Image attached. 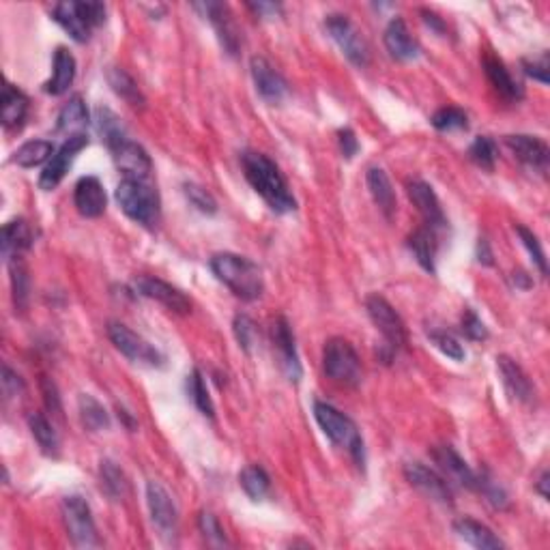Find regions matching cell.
I'll return each mask as SVG.
<instances>
[{
  "mask_svg": "<svg viewBox=\"0 0 550 550\" xmlns=\"http://www.w3.org/2000/svg\"><path fill=\"white\" fill-rule=\"evenodd\" d=\"M241 166L248 183L269 205L271 211H275V214H291V211L297 209V200L291 194V189H288L286 179L282 177L280 168L265 153L245 151L241 155Z\"/></svg>",
  "mask_w": 550,
  "mask_h": 550,
  "instance_id": "6da1fadb",
  "label": "cell"
},
{
  "mask_svg": "<svg viewBox=\"0 0 550 550\" xmlns=\"http://www.w3.org/2000/svg\"><path fill=\"white\" fill-rule=\"evenodd\" d=\"M209 265L217 280L226 288H231V292L235 297L243 299V301H256V299L263 295V271H260V266L252 263V260L245 258V256L222 252L211 256Z\"/></svg>",
  "mask_w": 550,
  "mask_h": 550,
  "instance_id": "7a4b0ae2",
  "label": "cell"
},
{
  "mask_svg": "<svg viewBox=\"0 0 550 550\" xmlns=\"http://www.w3.org/2000/svg\"><path fill=\"white\" fill-rule=\"evenodd\" d=\"M117 203L123 214L140 226H155L160 222V194L149 181L143 179H123L117 185Z\"/></svg>",
  "mask_w": 550,
  "mask_h": 550,
  "instance_id": "3957f363",
  "label": "cell"
},
{
  "mask_svg": "<svg viewBox=\"0 0 550 550\" xmlns=\"http://www.w3.org/2000/svg\"><path fill=\"white\" fill-rule=\"evenodd\" d=\"M314 417L331 443H336L337 448L348 450V454L355 458L357 465H363V460H366V456H363V439L351 417L320 400L314 402Z\"/></svg>",
  "mask_w": 550,
  "mask_h": 550,
  "instance_id": "277c9868",
  "label": "cell"
},
{
  "mask_svg": "<svg viewBox=\"0 0 550 550\" xmlns=\"http://www.w3.org/2000/svg\"><path fill=\"white\" fill-rule=\"evenodd\" d=\"M323 370L334 383L345 388H357L362 383V359L345 337H331L325 342Z\"/></svg>",
  "mask_w": 550,
  "mask_h": 550,
  "instance_id": "5b68a950",
  "label": "cell"
},
{
  "mask_svg": "<svg viewBox=\"0 0 550 550\" xmlns=\"http://www.w3.org/2000/svg\"><path fill=\"white\" fill-rule=\"evenodd\" d=\"M366 310L370 320H372L374 327L380 331V336H383L385 353H388L389 357L396 355V353L406 345L405 320L400 319V314L396 312L388 299L380 295H370L366 299Z\"/></svg>",
  "mask_w": 550,
  "mask_h": 550,
  "instance_id": "8992f818",
  "label": "cell"
},
{
  "mask_svg": "<svg viewBox=\"0 0 550 550\" xmlns=\"http://www.w3.org/2000/svg\"><path fill=\"white\" fill-rule=\"evenodd\" d=\"M63 522L67 536L72 537L75 548H95L100 546L95 520H92L91 508L80 494H69L63 499Z\"/></svg>",
  "mask_w": 550,
  "mask_h": 550,
  "instance_id": "52a82bcc",
  "label": "cell"
},
{
  "mask_svg": "<svg viewBox=\"0 0 550 550\" xmlns=\"http://www.w3.org/2000/svg\"><path fill=\"white\" fill-rule=\"evenodd\" d=\"M325 26L327 32L331 35V39H334L337 43V48L345 52L348 61L357 65V67H366L370 61V50L366 39L362 37V32L357 31V26L342 13L327 15Z\"/></svg>",
  "mask_w": 550,
  "mask_h": 550,
  "instance_id": "ba28073f",
  "label": "cell"
},
{
  "mask_svg": "<svg viewBox=\"0 0 550 550\" xmlns=\"http://www.w3.org/2000/svg\"><path fill=\"white\" fill-rule=\"evenodd\" d=\"M108 337H110L114 348L123 353L129 362L146 363V366H162L163 363L162 353L153 345H149L143 336L129 329L127 325L117 323V320L108 323Z\"/></svg>",
  "mask_w": 550,
  "mask_h": 550,
  "instance_id": "9c48e42d",
  "label": "cell"
},
{
  "mask_svg": "<svg viewBox=\"0 0 550 550\" xmlns=\"http://www.w3.org/2000/svg\"><path fill=\"white\" fill-rule=\"evenodd\" d=\"M405 477L413 488H417L419 493L426 494L428 499L443 505L454 503V488H451V484L441 476L439 471L430 469V467L422 465V462H408L405 467Z\"/></svg>",
  "mask_w": 550,
  "mask_h": 550,
  "instance_id": "30bf717a",
  "label": "cell"
},
{
  "mask_svg": "<svg viewBox=\"0 0 550 550\" xmlns=\"http://www.w3.org/2000/svg\"><path fill=\"white\" fill-rule=\"evenodd\" d=\"M86 146H89V138H86V135H74V138L65 140L61 149L54 151V155L50 157V162L46 163V168H43L39 177V188L43 192H52V189H57L58 185H61L65 174L72 168L74 160Z\"/></svg>",
  "mask_w": 550,
  "mask_h": 550,
  "instance_id": "8fae6325",
  "label": "cell"
},
{
  "mask_svg": "<svg viewBox=\"0 0 550 550\" xmlns=\"http://www.w3.org/2000/svg\"><path fill=\"white\" fill-rule=\"evenodd\" d=\"M430 458L437 465V471L448 479L450 484L462 486L467 490H477V473L460 458V454L450 445H434L430 450Z\"/></svg>",
  "mask_w": 550,
  "mask_h": 550,
  "instance_id": "7c38bea8",
  "label": "cell"
},
{
  "mask_svg": "<svg viewBox=\"0 0 550 550\" xmlns=\"http://www.w3.org/2000/svg\"><path fill=\"white\" fill-rule=\"evenodd\" d=\"M271 337H274V346L277 351V362H280L282 372L291 383H299L303 377L301 362H299V353L295 345V334H292L291 325L284 316L275 319L274 327H271Z\"/></svg>",
  "mask_w": 550,
  "mask_h": 550,
  "instance_id": "4fadbf2b",
  "label": "cell"
},
{
  "mask_svg": "<svg viewBox=\"0 0 550 550\" xmlns=\"http://www.w3.org/2000/svg\"><path fill=\"white\" fill-rule=\"evenodd\" d=\"M146 505H149L151 520H153L162 536L174 537L179 527V511L170 493L160 482L146 484Z\"/></svg>",
  "mask_w": 550,
  "mask_h": 550,
  "instance_id": "5bb4252c",
  "label": "cell"
},
{
  "mask_svg": "<svg viewBox=\"0 0 550 550\" xmlns=\"http://www.w3.org/2000/svg\"><path fill=\"white\" fill-rule=\"evenodd\" d=\"M135 291H138L143 297L160 301L162 306H166L170 312H177V314L192 312V301L185 297V292L179 291L177 286L160 280V277L140 275L138 280H135Z\"/></svg>",
  "mask_w": 550,
  "mask_h": 550,
  "instance_id": "9a60e30c",
  "label": "cell"
},
{
  "mask_svg": "<svg viewBox=\"0 0 550 550\" xmlns=\"http://www.w3.org/2000/svg\"><path fill=\"white\" fill-rule=\"evenodd\" d=\"M249 72L256 86V92L266 103H280L288 95V84L277 69L263 57H254L249 63Z\"/></svg>",
  "mask_w": 550,
  "mask_h": 550,
  "instance_id": "2e32d148",
  "label": "cell"
},
{
  "mask_svg": "<svg viewBox=\"0 0 550 550\" xmlns=\"http://www.w3.org/2000/svg\"><path fill=\"white\" fill-rule=\"evenodd\" d=\"M112 157L118 170L123 172V179H143V181H149L151 172H153V162H151L149 153L138 143L125 140V143L114 146Z\"/></svg>",
  "mask_w": 550,
  "mask_h": 550,
  "instance_id": "e0dca14e",
  "label": "cell"
},
{
  "mask_svg": "<svg viewBox=\"0 0 550 550\" xmlns=\"http://www.w3.org/2000/svg\"><path fill=\"white\" fill-rule=\"evenodd\" d=\"M194 9L203 11L205 18L215 26L217 37H220L224 50L228 54H237L239 46H241V37H239V29L235 20H232L231 9L222 3H200L194 4Z\"/></svg>",
  "mask_w": 550,
  "mask_h": 550,
  "instance_id": "ac0fdd59",
  "label": "cell"
},
{
  "mask_svg": "<svg viewBox=\"0 0 550 550\" xmlns=\"http://www.w3.org/2000/svg\"><path fill=\"white\" fill-rule=\"evenodd\" d=\"M406 194H408V198H411V203L417 206L419 214H422L426 226L434 228V231L445 228L448 220H445L443 209H441L437 194H434V189L430 188L426 181H419V179H415V181H408Z\"/></svg>",
  "mask_w": 550,
  "mask_h": 550,
  "instance_id": "d6986e66",
  "label": "cell"
},
{
  "mask_svg": "<svg viewBox=\"0 0 550 550\" xmlns=\"http://www.w3.org/2000/svg\"><path fill=\"white\" fill-rule=\"evenodd\" d=\"M505 144H508V149L514 153L516 160L525 163V166L533 168V170L544 172L548 168V160H550L548 144L544 143V140L536 138V135H525V134L505 135Z\"/></svg>",
  "mask_w": 550,
  "mask_h": 550,
  "instance_id": "ffe728a7",
  "label": "cell"
},
{
  "mask_svg": "<svg viewBox=\"0 0 550 550\" xmlns=\"http://www.w3.org/2000/svg\"><path fill=\"white\" fill-rule=\"evenodd\" d=\"M74 203H75V209H78L80 215L91 217V220H95V217L103 215V211H106V205H108V198H106V189H103L100 179H97V177H82L80 181L75 183Z\"/></svg>",
  "mask_w": 550,
  "mask_h": 550,
  "instance_id": "44dd1931",
  "label": "cell"
},
{
  "mask_svg": "<svg viewBox=\"0 0 550 550\" xmlns=\"http://www.w3.org/2000/svg\"><path fill=\"white\" fill-rule=\"evenodd\" d=\"M497 370L501 374V383H503L505 391H508V396L511 400L516 402H531L533 394H536V389H533L529 377L525 374V370H522L519 363L514 362V359L508 355H499L497 357Z\"/></svg>",
  "mask_w": 550,
  "mask_h": 550,
  "instance_id": "7402d4cb",
  "label": "cell"
},
{
  "mask_svg": "<svg viewBox=\"0 0 550 550\" xmlns=\"http://www.w3.org/2000/svg\"><path fill=\"white\" fill-rule=\"evenodd\" d=\"M385 48H388L389 57L396 61H413L419 57V46L413 39V35L408 32L405 20L394 18L385 29Z\"/></svg>",
  "mask_w": 550,
  "mask_h": 550,
  "instance_id": "603a6c76",
  "label": "cell"
},
{
  "mask_svg": "<svg viewBox=\"0 0 550 550\" xmlns=\"http://www.w3.org/2000/svg\"><path fill=\"white\" fill-rule=\"evenodd\" d=\"M484 72H486L493 89L497 91L503 100H508V101L522 100V95H525L522 86L514 78H511L510 69L505 67V63L501 61V58L494 57V54H486V57H484Z\"/></svg>",
  "mask_w": 550,
  "mask_h": 550,
  "instance_id": "cb8c5ba5",
  "label": "cell"
},
{
  "mask_svg": "<svg viewBox=\"0 0 550 550\" xmlns=\"http://www.w3.org/2000/svg\"><path fill=\"white\" fill-rule=\"evenodd\" d=\"M366 183L380 214L388 217V220H394V215L397 214V198L388 172L383 168H370L366 174Z\"/></svg>",
  "mask_w": 550,
  "mask_h": 550,
  "instance_id": "d4e9b609",
  "label": "cell"
},
{
  "mask_svg": "<svg viewBox=\"0 0 550 550\" xmlns=\"http://www.w3.org/2000/svg\"><path fill=\"white\" fill-rule=\"evenodd\" d=\"M89 127V110L80 95H74L72 100L63 106L57 118V132L65 135V140L74 138V135H84Z\"/></svg>",
  "mask_w": 550,
  "mask_h": 550,
  "instance_id": "484cf974",
  "label": "cell"
},
{
  "mask_svg": "<svg viewBox=\"0 0 550 550\" xmlns=\"http://www.w3.org/2000/svg\"><path fill=\"white\" fill-rule=\"evenodd\" d=\"M454 533L460 540H465L467 544H471V546L479 550H501L505 546V544L494 536L490 527L482 525L479 520L467 519V516L465 519L454 520Z\"/></svg>",
  "mask_w": 550,
  "mask_h": 550,
  "instance_id": "4316f807",
  "label": "cell"
},
{
  "mask_svg": "<svg viewBox=\"0 0 550 550\" xmlns=\"http://www.w3.org/2000/svg\"><path fill=\"white\" fill-rule=\"evenodd\" d=\"M75 80V58L67 48H57L54 52V72L52 78L43 84V91L48 95H63L69 91V86Z\"/></svg>",
  "mask_w": 550,
  "mask_h": 550,
  "instance_id": "83f0119b",
  "label": "cell"
},
{
  "mask_svg": "<svg viewBox=\"0 0 550 550\" xmlns=\"http://www.w3.org/2000/svg\"><path fill=\"white\" fill-rule=\"evenodd\" d=\"M54 22L63 26L65 32H69L74 41L86 43L91 39V31L92 26L84 20V15L80 13L78 3H58L52 11Z\"/></svg>",
  "mask_w": 550,
  "mask_h": 550,
  "instance_id": "f1b7e54d",
  "label": "cell"
},
{
  "mask_svg": "<svg viewBox=\"0 0 550 550\" xmlns=\"http://www.w3.org/2000/svg\"><path fill=\"white\" fill-rule=\"evenodd\" d=\"M29 114V97L18 86L4 82L3 86V108H0V121L7 129L22 127Z\"/></svg>",
  "mask_w": 550,
  "mask_h": 550,
  "instance_id": "f546056e",
  "label": "cell"
},
{
  "mask_svg": "<svg viewBox=\"0 0 550 550\" xmlns=\"http://www.w3.org/2000/svg\"><path fill=\"white\" fill-rule=\"evenodd\" d=\"M408 248L415 254L417 263L428 271L434 274L437 266H434V258H437V231L430 226H422L408 237Z\"/></svg>",
  "mask_w": 550,
  "mask_h": 550,
  "instance_id": "4dcf8cb0",
  "label": "cell"
},
{
  "mask_svg": "<svg viewBox=\"0 0 550 550\" xmlns=\"http://www.w3.org/2000/svg\"><path fill=\"white\" fill-rule=\"evenodd\" d=\"M32 245V231L24 220H11L3 228V256L7 260L15 258Z\"/></svg>",
  "mask_w": 550,
  "mask_h": 550,
  "instance_id": "1f68e13d",
  "label": "cell"
},
{
  "mask_svg": "<svg viewBox=\"0 0 550 550\" xmlns=\"http://www.w3.org/2000/svg\"><path fill=\"white\" fill-rule=\"evenodd\" d=\"M29 428L43 454L50 456V458H57V456L61 454V439H58L57 430H54V426L48 422V417L43 415V413H31Z\"/></svg>",
  "mask_w": 550,
  "mask_h": 550,
  "instance_id": "d6a6232c",
  "label": "cell"
},
{
  "mask_svg": "<svg viewBox=\"0 0 550 550\" xmlns=\"http://www.w3.org/2000/svg\"><path fill=\"white\" fill-rule=\"evenodd\" d=\"M108 84H110L112 91L117 92L123 101H127L132 108H144V95L143 91H140L138 82L125 72L123 67L108 69Z\"/></svg>",
  "mask_w": 550,
  "mask_h": 550,
  "instance_id": "836d02e7",
  "label": "cell"
},
{
  "mask_svg": "<svg viewBox=\"0 0 550 550\" xmlns=\"http://www.w3.org/2000/svg\"><path fill=\"white\" fill-rule=\"evenodd\" d=\"M78 411L82 423H84L91 432H101V430L110 428V415H108V411L103 408L101 402L91 394H80Z\"/></svg>",
  "mask_w": 550,
  "mask_h": 550,
  "instance_id": "e575fe53",
  "label": "cell"
},
{
  "mask_svg": "<svg viewBox=\"0 0 550 550\" xmlns=\"http://www.w3.org/2000/svg\"><path fill=\"white\" fill-rule=\"evenodd\" d=\"M100 477H101V490L112 501H121V499L127 497L129 482H127V477H125L123 469L117 465V462L101 460Z\"/></svg>",
  "mask_w": 550,
  "mask_h": 550,
  "instance_id": "d590c367",
  "label": "cell"
},
{
  "mask_svg": "<svg viewBox=\"0 0 550 550\" xmlns=\"http://www.w3.org/2000/svg\"><path fill=\"white\" fill-rule=\"evenodd\" d=\"M239 484L252 501H265L271 493V479L258 465H249L239 473Z\"/></svg>",
  "mask_w": 550,
  "mask_h": 550,
  "instance_id": "8d00e7d4",
  "label": "cell"
},
{
  "mask_svg": "<svg viewBox=\"0 0 550 550\" xmlns=\"http://www.w3.org/2000/svg\"><path fill=\"white\" fill-rule=\"evenodd\" d=\"M52 155L54 144L50 140H29L13 153V163H18L20 168H35L43 162H50Z\"/></svg>",
  "mask_w": 550,
  "mask_h": 550,
  "instance_id": "74e56055",
  "label": "cell"
},
{
  "mask_svg": "<svg viewBox=\"0 0 550 550\" xmlns=\"http://www.w3.org/2000/svg\"><path fill=\"white\" fill-rule=\"evenodd\" d=\"M11 269V291H13V303L15 310H24L29 303V292H31V277L26 271V265L22 263L20 256L9 260Z\"/></svg>",
  "mask_w": 550,
  "mask_h": 550,
  "instance_id": "f35d334b",
  "label": "cell"
},
{
  "mask_svg": "<svg viewBox=\"0 0 550 550\" xmlns=\"http://www.w3.org/2000/svg\"><path fill=\"white\" fill-rule=\"evenodd\" d=\"M97 129H100L106 144L110 146V151L127 140L121 118H118L110 108H100V110H97Z\"/></svg>",
  "mask_w": 550,
  "mask_h": 550,
  "instance_id": "ab89813d",
  "label": "cell"
},
{
  "mask_svg": "<svg viewBox=\"0 0 550 550\" xmlns=\"http://www.w3.org/2000/svg\"><path fill=\"white\" fill-rule=\"evenodd\" d=\"M188 396L192 397L194 406L198 408L203 415L211 417V419L215 417L214 400H211L209 389H206L205 377H203V372H200V370H194V372L188 377Z\"/></svg>",
  "mask_w": 550,
  "mask_h": 550,
  "instance_id": "60d3db41",
  "label": "cell"
},
{
  "mask_svg": "<svg viewBox=\"0 0 550 550\" xmlns=\"http://www.w3.org/2000/svg\"><path fill=\"white\" fill-rule=\"evenodd\" d=\"M432 125L439 132H460V129L469 127V117H467V112L460 110V108L448 106L434 112Z\"/></svg>",
  "mask_w": 550,
  "mask_h": 550,
  "instance_id": "b9f144b4",
  "label": "cell"
},
{
  "mask_svg": "<svg viewBox=\"0 0 550 550\" xmlns=\"http://www.w3.org/2000/svg\"><path fill=\"white\" fill-rule=\"evenodd\" d=\"M469 157L482 170H493L494 162H497V144L488 135H479L476 143L469 146Z\"/></svg>",
  "mask_w": 550,
  "mask_h": 550,
  "instance_id": "7bdbcfd3",
  "label": "cell"
},
{
  "mask_svg": "<svg viewBox=\"0 0 550 550\" xmlns=\"http://www.w3.org/2000/svg\"><path fill=\"white\" fill-rule=\"evenodd\" d=\"M428 337H430V342H432V345L437 346L445 357L454 359V362H462V359L467 357V351L462 348L460 342L456 340V336H451L450 331L432 329V331H428Z\"/></svg>",
  "mask_w": 550,
  "mask_h": 550,
  "instance_id": "ee69618b",
  "label": "cell"
},
{
  "mask_svg": "<svg viewBox=\"0 0 550 550\" xmlns=\"http://www.w3.org/2000/svg\"><path fill=\"white\" fill-rule=\"evenodd\" d=\"M183 194H185V198H188V203L192 205L194 209H198L200 214H205V215H215L217 214L215 198L209 192H206L205 188H200V185L185 183Z\"/></svg>",
  "mask_w": 550,
  "mask_h": 550,
  "instance_id": "f6af8a7d",
  "label": "cell"
},
{
  "mask_svg": "<svg viewBox=\"0 0 550 550\" xmlns=\"http://www.w3.org/2000/svg\"><path fill=\"white\" fill-rule=\"evenodd\" d=\"M232 331H235L239 346H241L245 353H252L256 340H258V329H256L254 320L249 319L248 314H237L235 323H232Z\"/></svg>",
  "mask_w": 550,
  "mask_h": 550,
  "instance_id": "bcb514c9",
  "label": "cell"
},
{
  "mask_svg": "<svg viewBox=\"0 0 550 550\" xmlns=\"http://www.w3.org/2000/svg\"><path fill=\"white\" fill-rule=\"evenodd\" d=\"M198 527L206 542L215 544V546H224L226 536H224V529H222L220 520L215 519V514H211V511H200Z\"/></svg>",
  "mask_w": 550,
  "mask_h": 550,
  "instance_id": "7dc6e473",
  "label": "cell"
},
{
  "mask_svg": "<svg viewBox=\"0 0 550 550\" xmlns=\"http://www.w3.org/2000/svg\"><path fill=\"white\" fill-rule=\"evenodd\" d=\"M516 232H519L520 241L527 248V252H529L531 258L536 260V265H537V269H540V274L546 275V271H548L546 269V258H544V249H542L540 241H537V237L533 235L529 228H525L522 224L516 226Z\"/></svg>",
  "mask_w": 550,
  "mask_h": 550,
  "instance_id": "c3c4849f",
  "label": "cell"
},
{
  "mask_svg": "<svg viewBox=\"0 0 550 550\" xmlns=\"http://www.w3.org/2000/svg\"><path fill=\"white\" fill-rule=\"evenodd\" d=\"M477 490L490 501V503H493V508H497V510L508 508V503H510L508 494H505V490L501 488L494 479L477 476Z\"/></svg>",
  "mask_w": 550,
  "mask_h": 550,
  "instance_id": "681fc988",
  "label": "cell"
},
{
  "mask_svg": "<svg viewBox=\"0 0 550 550\" xmlns=\"http://www.w3.org/2000/svg\"><path fill=\"white\" fill-rule=\"evenodd\" d=\"M522 69H525V74L533 78L536 82H540V84H548L550 82V61H548V52H544L542 57H533V58H522Z\"/></svg>",
  "mask_w": 550,
  "mask_h": 550,
  "instance_id": "f907efd6",
  "label": "cell"
},
{
  "mask_svg": "<svg viewBox=\"0 0 550 550\" xmlns=\"http://www.w3.org/2000/svg\"><path fill=\"white\" fill-rule=\"evenodd\" d=\"M460 327H462V334H465L469 340H476V342H482L488 337V329L486 325L482 323V319L473 312V310L467 308L465 314H462V320H460Z\"/></svg>",
  "mask_w": 550,
  "mask_h": 550,
  "instance_id": "816d5d0a",
  "label": "cell"
},
{
  "mask_svg": "<svg viewBox=\"0 0 550 550\" xmlns=\"http://www.w3.org/2000/svg\"><path fill=\"white\" fill-rule=\"evenodd\" d=\"M24 391V380L9 366H3V394L4 397H18Z\"/></svg>",
  "mask_w": 550,
  "mask_h": 550,
  "instance_id": "f5cc1de1",
  "label": "cell"
},
{
  "mask_svg": "<svg viewBox=\"0 0 550 550\" xmlns=\"http://www.w3.org/2000/svg\"><path fill=\"white\" fill-rule=\"evenodd\" d=\"M337 143H340V151H342V155L346 157V160H353V157L357 155V151H359V140H357V135H355V132H353V129H340V132H337Z\"/></svg>",
  "mask_w": 550,
  "mask_h": 550,
  "instance_id": "db71d44e",
  "label": "cell"
},
{
  "mask_svg": "<svg viewBox=\"0 0 550 550\" xmlns=\"http://www.w3.org/2000/svg\"><path fill=\"white\" fill-rule=\"evenodd\" d=\"M41 388H43V394H46V405L50 411L58 413L61 411V397H58V391H57V385L52 383V380L43 379L41 380Z\"/></svg>",
  "mask_w": 550,
  "mask_h": 550,
  "instance_id": "11a10c76",
  "label": "cell"
},
{
  "mask_svg": "<svg viewBox=\"0 0 550 550\" xmlns=\"http://www.w3.org/2000/svg\"><path fill=\"white\" fill-rule=\"evenodd\" d=\"M248 7L252 9L256 15H260V18H275V15L282 11L280 4L274 3H249Z\"/></svg>",
  "mask_w": 550,
  "mask_h": 550,
  "instance_id": "9f6ffc18",
  "label": "cell"
},
{
  "mask_svg": "<svg viewBox=\"0 0 550 550\" xmlns=\"http://www.w3.org/2000/svg\"><path fill=\"white\" fill-rule=\"evenodd\" d=\"M422 15H423V22H426L430 29L437 32H445V22L441 20L437 13H432V11H422Z\"/></svg>",
  "mask_w": 550,
  "mask_h": 550,
  "instance_id": "6f0895ef",
  "label": "cell"
},
{
  "mask_svg": "<svg viewBox=\"0 0 550 550\" xmlns=\"http://www.w3.org/2000/svg\"><path fill=\"white\" fill-rule=\"evenodd\" d=\"M479 263L493 265V254H490L486 239H479Z\"/></svg>",
  "mask_w": 550,
  "mask_h": 550,
  "instance_id": "680465c9",
  "label": "cell"
},
{
  "mask_svg": "<svg viewBox=\"0 0 550 550\" xmlns=\"http://www.w3.org/2000/svg\"><path fill=\"white\" fill-rule=\"evenodd\" d=\"M536 490L542 494L544 499H548V473H546V471H544L542 476H540V479H537Z\"/></svg>",
  "mask_w": 550,
  "mask_h": 550,
  "instance_id": "91938a15",
  "label": "cell"
}]
</instances>
